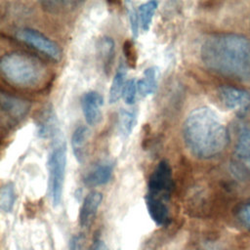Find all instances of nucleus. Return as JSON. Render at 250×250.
<instances>
[{"mask_svg":"<svg viewBox=\"0 0 250 250\" xmlns=\"http://www.w3.org/2000/svg\"><path fill=\"white\" fill-rule=\"evenodd\" d=\"M200 60L210 71L238 80H250V39L235 33H216L204 39Z\"/></svg>","mask_w":250,"mask_h":250,"instance_id":"nucleus-1","label":"nucleus"},{"mask_svg":"<svg viewBox=\"0 0 250 250\" xmlns=\"http://www.w3.org/2000/svg\"><path fill=\"white\" fill-rule=\"evenodd\" d=\"M184 143L198 159H211L227 147L229 132L218 114L208 106L192 109L183 124Z\"/></svg>","mask_w":250,"mask_h":250,"instance_id":"nucleus-2","label":"nucleus"},{"mask_svg":"<svg viewBox=\"0 0 250 250\" xmlns=\"http://www.w3.org/2000/svg\"><path fill=\"white\" fill-rule=\"evenodd\" d=\"M2 75L21 88H36L47 78V67L38 59L21 52L5 54L0 60Z\"/></svg>","mask_w":250,"mask_h":250,"instance_id":"nucleus-3","label":"nucleus"},{"mask_svg":"<svg viewBox=\"0 0 250 250\" xmlns=\"http://www.w3.org/2000/svg\"><path fill=\"white\" fill-rule=\"evenodd\" d=\"M47 167L50 198L53 206L58 207L62 202L66 169V145L61 138L56 140L49 153Z\"/></svg>","mask_w":250,"mask_h":250,"instance_id":"nucleus-4","label":"nucleus"},{"mask_svg":"<svg viewBox=\"0 0 250 250\" xmlns=\"http://www.w3.org/2000/svg\"><path fill=\"white\" fill-rule=\"evenodd\" d=\"M173 188L171 165L166 159H162L157 163L148 178L146 198L168 204Z\"/></svg>","mask_w":250,"mask_h":250,"instance_id":"nucleus-5","label":"nucleus"},{"mask_svg":"<svg viewBox=\"0 0 250 250\" xmlns=\"http://www.w3.org/2000/svg\"><path fill=\"white\" fill-rule=\"evenodd\" d=\"M19 41L36 49L53 60H60L62 53L59 46L40 31L30 27H21L15 32Z\"/></svg>","mask_w":250,"mask_h":250,"instance_id":"nucleus-6","label":"nucleus"},{"mask_svg":"<svg viewBox=\"0 0 250 250\" xmlns=\"http://www.w3.org/2000/svg\"><path fill=\"white\" fill-rule=\"evenodd\" d=\"M233 147V170L237 175L250 172V128L242 123L236 126Z\"/></svg>","mask_w":250,"mask_h":250,"instance_id":"nucleus-7","label":"nucleus"},{"mask_svg":"<svg viewBox=\"0 0 250 250\" xmlns=\"http://www.w3.org/2000/svg\"><path fill=\"white\" fill-rule=\"evenodd\" d=\"M1 111L8 121L17 123L28 113L31 104L29 101L2 92L0 95Z\"/></svg>","mask_w":250,"mask_h":250,"instance_id":"nucleus-8","label":"nucleus"},{"mask_svg":"<svg viewBox=\"0 0 250 250\" xmlns=\"http://www.w3.org/2000/svg\"><path fill=\"white\" fill-rule=\"evenodd\" d=\"M220 102L229 109H244L250 105V92L233 86H220L217 90Z\"/></svg>","mask_w":250,"mask_h":250,"instance_id":"nucleus-9","label":"nucleus"},{"mask_svg":"<svg viewBox=\"0 0 250 250\" xmlns=\"http://www.w3.org/2000/svg\"><path fill=\"white\" fill-rule=\"evenodd\" d=\"M80 104L87 124L97 126L102 121L101 107L104 104L102 95L97 91H88L82 95Z\"/></svg>","mask_w":250,"mask_h":250,"instance_id":"nucleus-10","label":"nucleus"},{"mask_svg":"<svg viewBox=\"0 0 250 250\" xmlns=\"http://www.w3.org/2000/svg\"><path fill=\"white\" fill-rule=\"evenodd\" d=\"M37 135L41 139H60V127L54 108L51 104L42 108L36 118Z\"/></svg>","mask_w":250,"mask_h":250,"instance_id":"nucleus-11","label":"nucleus"},{"mask_svg":"<svg viewBox=\"0 0 250 250\" xmlns=\"http://www.w3.org/2000/svg\"><path fill=\"white\" fill-rule=\"evenodd\" d=\"M115 162L109 159L102 160L91 168L83 177V182L88 187L105 185L111 179Z\"/></svg>","mask_w":250,"mask_h":250,"instance_id":"nucleus-12","label":"nucleus"},{"mask_svg":"<svg viewBox=\"0 0 250 250\" xmlns=\"http://www.w3.org/2000/svg\"><path fill=\"white\" fill-rule=\"evenodd\" d=\"M102 201L103 194L97 190H92L85 196L79 212V224L82 228L92 224Z\"/></svg>","mask_w":250,"mask_h":250,"instance_id":"nucleus-13","label":"nucleus"},{"mask_svg":"<svg viewBox=\"0 0 250 250\" xmlns=\"http://www.w3.org/2000/svg\"><path fill=\"white\" fill-rule=\"evenodd\" d=\"M90 137L89 129L84 125H79L75 128L71 136V149L77 162L83 163L87 157L88 141Z\"/></svg>","mask_w":250,"mask_h":250,"instance_id":"nucleus-14","label":"nucleus"},{"mask_svg":"<svg viewBox=\"0 0 250 250\" xmlns=\"http://www.w3.org/2000/svg\"><path fill=\"white\" fill-rule=\"evenodd\" d=\"M97 50L102 68L107 74L111 69L114 59L115 44L113 39L108 36H103L97 43Z\"/></svg>","mask_w":250,"mask_h":250,"instance_id":"nucleus-15","label":"nucleus"},{"mask_svg":"<svg viewBox=\"0 0 250 250\" xmlns=\"http://www.w3.org/2000/svg\"><path fill=\"white\" fill-rule=\"evenodd\" d=\"M158 69L156 66L147 67L143 74V77L137 81L138 93L141 97L146 98L155 93L157 89Z\"/></svg>","mask_w":250,"mask_h":250,"instance_id":"nucleus-16","label":"nucleus"},{"mask_svg":"<svg viewBox=\"0 0 250 250\" xmlns=\"http://www.w3.org/2000/svg\"><path fill=\"white\" fill-rule=\"evenodd\" d=\"M126 67L123 63H120L119 66L116 69V72L113 76L110 89H109V96L108 100L110 104H115L119 101V99L122 97L123 90L126 84Z\"/></svg>","mask_w":250,"mask_h":250,"instance_id":"nucleus-17","label":"nucleus"},{"mask_svg":"<svg viewBox=\"0 0 250 250\" xmlns=\"http://www.w3.org/2000/svg\"><path fill=\"white\" fill-rule=\"evenodd\" d=\"M138 118V111L136 108L127 109L121 108L118 113V130L123 138H127L133 132Z\"/></svg>","mask_w":250,"mask_h":250,"instance_id":"nucleus-18","label":"nucleus"},{"mask_svg":"<svg viewBox=\"0 0 250 250\" xmlns=\"http://www.w3.org/2000/svg\"><path fill=\"white\" fill-rule=\"evenodd\" d=\"M157 6H158L157 1H147L141 4L138 7V14L140 18L141 28L144 31H147L149 29L154 13L157 9Z\"/></svg>","mask_w":250,"mask_h":250,"instance_id":"nucleus-19","label":"nucleus"},{"mask_svg":"<svg viewBox=\"0 0 250 250\" xmlns=\"http://www.w3.org/2000/svg\"><path fill=\"white\" fill-rule=\"evenodd\" d=\"M16 198L17 194L14 184L8 182L3 185L0 190V209L5 213L11 212L15 205Z\"/></svg>","mask_w":250,"mask_h":250,"instance_id":"nucleus-20","label":"nucleus"},{"mask_svg":"<svg viewBox=\"0 0 250 250\" xmlns=\"http://www.w3.org/2000/svg\"><path fill=\"white\" fill-rule=\"evenodd\" d=\"M137 93H138L137 80L135 78L128 79L126 81V84H125V87L123 90V94H122V98H123L124 102L129 105L133 104L136 101Z\"/></svg>","mask_w":250,"mask_h":250,"instance_id":"nucleus-21","label":"nucleus"},{"mask_svg":"<svg viewBox=\"0 0 250 250\" xmlns=\"http://www.w3.org/2000/svg\"><path fill=\"white\" fill-rule=\"evenodd\" d=\"M78 2L74 1H42L41 5L44 9H46L49 12H61L63 10H69V8H72L76 5H78Z\"/></svg>","mask_w":250,"mask_h":250,"instance_id":"nucleus-22","label":"nucleus"},{"mask_svg":"<svg viewBox=\"0 0 250 250\" xmlns=\"http://www.w3.org/2000/svg\"><path fill=\"white\" fill-rule=\"evenodd\" d=\"M123 54L125 57L126 63L130 66L135 68L137 65V61H138V56H137V51L135 48V45L132 41L126 40L123 43Z\"/></svg>","mask_w":250,"mask_h":250,"instance_id":"nucleus-23","label":"nucleus"},{"mask_svg":"<svg viewBox=\"0 0 250 250\" xmlns=\"http://www.w3.org/2000/svg\"><path fill=\"white\" fill-rule=\"evenodd\" d=\"M129 22H130V28L132 32V36L134 38H137L139 35V29L141 26L140 23V18L138 14V9H135L134 7L129 10Z\"/></svg>","mask_w":250,"mask_h":250,"instance_id":"nucleus-24","label":"nucleus"},{"mask_svg":"<svg viewBox=\"0 0 250 250\" xmlns=\"http://www.w3.org/2000/svg\"><path fill=\"white\" fill-rule=\"evenodd\" d=\"M236 217L244 226L250 229V202L241 204L237 208Z\"/></svg>","mask_w":250,"mask_h":250,"instance_id":"nucleus-25","label":"nucleus"},{"mask_svg":"<svg viewBox=\"0 0 250 250\" xmlns=\"http://www.w3.org/2000/svg\"><path fill=\"white\" fill-rule=\"evenodd\" d=\"M89 250H109V249L106 243L98 236L93 240L92 244L89 247Z\"/></svg>","mask_w":250,"mask_h":250,"instance_id":"nucleus-26","label":"nucleus"},{"mask_svg":"<svg viewBox=\"0 0 250 250\" xmlns=\"http://www.w3.org/2000/svg\"><path fill=\"white\" fill-rule=\"evenodd\" d=\"M69 250H82V237L80 235H75L71 238Z\"/></svg>","mask_w":250,"mask_h":250,"instance_id":"nucleus-27","label":"nucleus"},{"mask_svg":"<svg viewBox=\"0 0 250 250\" xmlns=\"http://www.w3.org/2000/svg\"><path fill=\"white\" fill-rule=\"evenodd\" d=\"M117 250H121V249H117Z\"/></svg>","mask_w":250,"mask_h":250,"instance_id":"nucleus-28","label":"nucleus"}]
</instances>
